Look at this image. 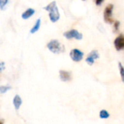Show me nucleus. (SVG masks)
<instances>
[{"mask_svg": "<svg viewBox=\"0 0 124 124\" xmlns=\"http://www.w3.org/2000/svg\"><path fill=\"white\" fill-rule=\"evenodd\" d=\"M70 56L74 62H80L83 59L84 53L78 49H73L70 51Z\"/></svg>", "mask_w": 124, "mask_h": 124, "instance_id": "5", "label": "nucleus"}, {"mask_svg": "<svg viewBox=\"0 0 124 124\" xmlns=\"http://www.w3.org/2000/svg\"><path fill=\"white\" fill-rule=\"evenodd\" d=\"M4 69H5V64L4 62H0V73H1Z\"/></svg>", "mask_w": 124, "mask_h": 124, "instance_id": "17", "label": "nucleus"}, {"mask_svg": "<svg viewBox=\"0 0 124 124\" xmlns=\"http://www.w3.org/2000/svg\"><path fill=\"white\" fill-rule=\"evenodd\" d=\"M60 78L62 81H69L71 80V73L66 70H60Z\"/></svg>", "mask_w": 124, "mask_h": 124, "instance_id": "8", "label": "nucleus"}, {"mask_svg": "<svg viewBox=\"0 0 124 124\" xmlns=\"http://www.w3.org/2000/svg\"><path fill=\"white\" fill-rule=\"evenodd\" d=\"M48 49L54 54H60L65 51V46L56 39L51 40L46 45Z\"/></svg>", "mask_w": 124, "mask_h": 124, "instance_id": "2", "label": "nucleus"}, {"mask_svg": "<svg viewBox=\"0 0 124 124\" xmlns=\"http://www.w3.org/2000/svg\"><path fill=\"white\" fill-rule=\"evenodd\" d=\"M11 86H0V93L1 94H4L7 92H8L9 90L11 89Z\"/></svg>", "mask_w": 124, "mask_h": 124, "instance_id": "13", "label": "nucleus"}, {"mask_svg": "<svg viewBox=\"0 0 124 124\" xmlns=\"http://www.w3.org/2000/svg\"></svg>", "mask_w": 124, "mask_h": 124, "instance_id": "20", "label": "nucleus"}, {"mask_svg": "<svg viewBox=\"0 0 124 124\" xmlns=\"http://www.w3.org/2000/svg\"><path fill=\"white\" fill-rule=\"evenodd\" d=\"M40 27H41V19L39 18V19H37V20H36V23L34 24V25L33 26V28L31 29V31H30L31 33H35L36 32H37L39 30Z\"/></svg>", "mask_w": 124, "mask_h": 124, "instance_id": "11", "label": "nucleus"}, {"mask_svg": "<svg viewBox=\"0 0 124 124\" xmlns=\"http://www.w3.org/2000/svg\"><path fill=\"white\" fill-rule=\"evenodd\" d=\"M22 103H23V101H22L21 97L19 95H17V94L15 95L14 99H13V105L15 106V108L16 110H19L20 106H21V105H22Z\"/></svg>", "mask_w": 124, "mask_h": 124, "instance_id": "10", "label": "nucleus"}, {"mask_svg": "<svg viewBox=\"0 0 124 124\" xmlns=\"http://www.w3.org/2000/svg\"><path fill=\"white\" fill-rule=\"evenodd\" d=\"M34 13H35V9H33V8H28L22 14L21 17L23 20H27L31 17H32Z\"/></svg>", "mask_w": 124, "mask_h": 124, "instance_id": "9", "label": "nucleus"}, {"mask_svg": "<svg viewBox=\"0 0 124 124\" xmlns=\"http://www.w3.org/2000/svg\"><path fill=\"white\" fill-rule=\"evenodd\" d=\"M100 117L101 118L105 119V118H108L110 117V114H109V113H108L107 110H101L100 113Z\"/></svg>", "mask_w": 124, "mask_h": 124, "instance_id": "12", "label": "nucleus"}, {"mask_svg": "<svg viewBox=\"0 0 124 124\" xmlns=\"http://www.w3.org/2000/svg\"><path fill=\"white\" fill-rule=\"evenodd\" d=\"M64 36L68 39H76L77 40H81L83 38V35L79 33L77 30L73 29L68 31H66L64 33Z\"/></svg>", "mask_w": 124, "mask_h": 124, "instance_id": "3", "label": "nucleus"}, {"mask_svg": "<svg viewBox=\"0 0 124 124\" xmlns=\"http://www.w3.org/2000/svg\"><path fill=\"white\" fill-rule=\"evenodd\" d=\"M114 45L118 51L123 50L124 49V35L121 34L114 41Z\"/></svg>", "mask_w": 124, "mask_h": 124, "instance_id": "7", "label": "nucleus"}, {"mask_svg": "<svg viewBox=\"0 0 124 124\" xmlns=\"http://www.w3.org/2000/svg\"><path fill=\"white\" fill-rule=\"evenodd\" d=\"M113 9V5L109 4L106 7L105 12H104V19L106 23H113V20L112 18V13Z\"/></svg>", "mask_w": 124, "mask_h": 124, "instance_id": "4", "label": "nucleus"}, {"mask_svg": "<svg viewBox=\"0 0 124 124\" xmlns=\"http://www.w3.org/2000/svg\"><path fill=\"white\" fill-rule=\"evenodd\" d=\"M103 1L104 0H96V4L97 5V6H100V4H102V3L103 2Z\"/></svg>", "mask_w": 124, "mask_h": 124, "instance_id": "18", "label": "nucleus"}, {"mask_svg": "<svg viewBox=\"0 0 124 124\" xmlns=\"http://www.w3.org/2000/svg\"><path fill=\"white\" fill-rule=\"evenodd\" d=\"M44 9L49 12V17L52 23H55L60 19V15L55 1H52L47 6L44 7Z\"/></svg>", "mask_w": 124, "mask_h": 124, "instance_id": "1", "label": "nucleus"}, {"mask_svg": "<svg viewBox=\"0 0 124 124\" xmlns=\"http://www.w3.org/2000/svg\"><path fill=\"white\" fill-rule=\"evenodd\" d=\"M118 66H119V70H120L121 79H122V81L124 83V66L122 65L121 62H119L118 63Z\"/></svg>", "mask_w": 124, "mask_h": 124, "instance_id": "14", "label": "nucleus"}, {"mask_svg": "<svg viewBox=\"0 0 124 124\" xmlns=\"http://www.w3.org/2000/svg\"><path fill=\"white\" fill-rule=\"evenodd\" d=\"M7 2H8V0H0V9H4V8L7 5Z\"/></svg>", "mask_w": 124, "mask_h": 124, "instance_id": "15", "label": "nucleus"}, {"mask_svg": "<svg viewBox=\"0 0 124 124\" xmlns=\"http://www.w3.org/2000/svg\"><path fill=\"white\" fill-rule=\"evenodd\" d=\"M3 124V121H0V124Z\"/></svg>", "mask_w": 124, "mask_h": 124, "instance_id": "19", "label": "nucleus"}, {"mask_svg": "<svg viewBox=\"0 0 124 124\" xmlns=\"http://www.w3.org/2000/svg\"><path fill=\"white\" fill-rule=\"evenodd\" d=\"M98 58H100V54L98 52L97 50H93L89 54L88 57L86 59V62H87L88 65H92L94 62V60L98 59Z\"/></svg>", "mask_w": 124, "mask_h": 124, "instance_id": "6", "label": "nucleus"}, {"mask_svg": "<svg viewBox=\"0 0 124 124\" xmlns=\"http://www.w3.org/2000/svg\"><path fill=\"white\" fill-rule=\"evenodd\" d=\"M119 25H120V22L119 21H116L114 23V28L116 31H118L119 29Z\"/></svg>", "mask_w": 124, "mask_h": 124, "instance_id": "16", "label": "nucleus"}]
</instances>
